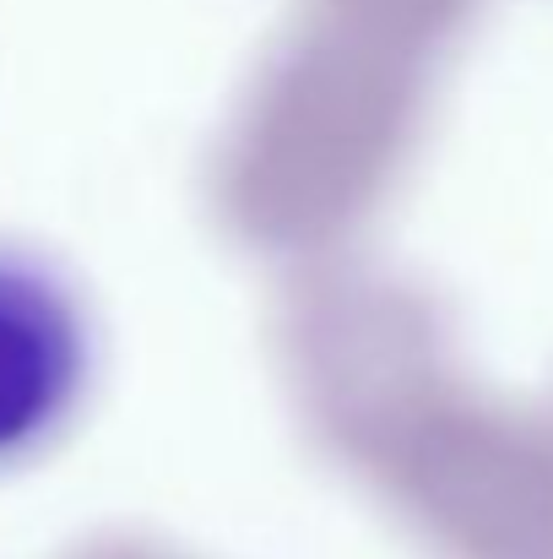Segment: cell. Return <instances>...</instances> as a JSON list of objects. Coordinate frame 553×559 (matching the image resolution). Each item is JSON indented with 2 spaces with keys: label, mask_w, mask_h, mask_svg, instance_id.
Wrapping results in <instances>:
<instances>
[{
  "label": "cell",
  "mask_w": 553,
  "mask_h": 559,
  "mask_svg": "<svg viewBox=\"0 0 553 559\" xmlns=\"http://www.w3.org/2000/svg\"><path fill=\"white\" fill-rule=\"evenodd\" d=\"M87 374L76 299L33 255L0 250V467L27 462L71 418Z\"/></svg>",
  "instance_id": "1"
}]
</instances>
